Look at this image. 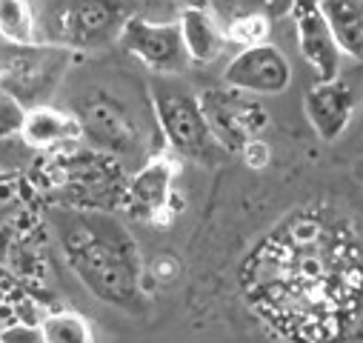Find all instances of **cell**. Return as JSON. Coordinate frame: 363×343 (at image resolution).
I'll list each match as a JSON object with an SVG mask.
<instances>
[{"label": "cell", "mask_w": 363, "mask_h": 343, "mask_svg": "<svg viewBox=\"0 0 363 343\" xmlns=\"http://www.w3.org/2000/svg\"><path fill=\"white\" fill-rule=\"evenodd\" d=\"M303 112H306V120L320 140H326V143L337 140L354 115L352 86L340 74L318 80L303 95Z\"/></svg>", "instance_id": "cell-11"}, {"label": "cell", "mask_w": 363, "mask_h": 343, "mask_svg": "<svg viewBox=\"0 0 363 343\" xmlns=\"http://www.w3.org/2000/svg\"><path fill=\"white\" fill-rule=\"evenodd\" d=\"M320 12L343 57H363V0H320Z\"/></svg>", "instance_id": "cell-14"}, {"label": "cell", "mask_w": 363, "mask_h": 343, "mask_svg": "<svg viewBox=\"0 0 363 343\" xmlns=\"http://www.w3.org/2000/svg\"><path fill=\"white\" fill-rule=\"evenodd\" d=\"M174 178H177V160L169 154H157L146 160L132 181L126 184V206L143 223H163L169 220L172 201H174Z\"/></svg>", "instance_id": "cell-9"}, {"label": "cell", "mask_w": 363, "mask_h": 343, "mask_svg": "<svg viewBox=\"0 0 363 343\" xmlns=\"http://www.w3.org/2000/svg\"><path fill=\"white\" fill-rule=\"evenodd\" d=\"M0 38L6 43H38L32 0H0Z\"/></svg>", "instance_id": "cell-15"}, {"label": "cell", "mask_w": 363, "mask_h": 343, "mask_svg": "<svg viewBox=\"0 0 363 343\" xmlns=\"http://www.w3.org/2000/svg\"><path fill=\"white\" fill-rule=\"evenodd\" d=\"M223 83L232 86V89L249 92L255 98L281 95L292 83V63L275 43H269V40L255 43V46L240 49L229 60L223 72Z\"/></svg>", "instance_id": "cell-8"}, {"label": "cell", "mask_w": 363, "mask_h": 343, "mask_svg": "<svg viewBox=\"0 0 363 343\" xmlns=\"http://www.w3.org/2000/svg\"><path fill=\"white\" fill-rule=\"evenodd\" d=\"M0 343H43L40 323H9L0 329Z\"/></svg>", "instance_id": "cell-20"}, {"label": "cell", "mask_w": 363, "mask_h": 343, "mask_svg": "<svg viewBox=\"0 0 363 343\" xmlns=\"http://www.w3.org/2000/svg\"><path fill=\"white\" fill-rule=\"evenodd\" d=\"M72 60V52L52 43H6V52L0 55V86L26 109L38 106L57 89Z\"/></svg>", "instance_id": "cell-4"}, {"label": "cell", "mask_w": 363, "mask_h": 343, "mask_svg": "<svg viewBox=\"0 0 363 343\" xmlns=\"http://www.w3.org/2000/svg\"><path fill=\"white\" fill-rule=\"evenodd\" d=\"M21 140L32 152H52V149H63L69 143L83 140V135H80L77 115L46 106V103H38V106L26 109Z\"/></svg>", "instance_id": "cell-13"}, {"label": "cell", "mask_w": 363, "mask_h": 343, "mask_svg": "<svg viewBox=\"0 0 363 343\" xmlns=\"http://www.w3.org/2000/svg\"><path fill=\"white\" fill-rule=\"evenodd\" d=\"M289 15L295 21L298 49L312 66L318 80L335 77L340 72V49L332 38V29L320 12V0H289Z\"/></svg>", "instance_id": "cell-10"}, {"label": "cell", "mask_w": 363, "mask_h": 343, "mask_svg": "<svg viewBox=\"0 0 363 343\" xmlns=\"http://www.w3.org/2000/svg\"><path fill=\"white\" fill-rule=\"evenodd\" d=\"M69 269L98 300L123 312L143 309V261L135 237L109 209H63L55 215Z\"/></svg>", "instance_id": "cell-1"}, {"label": "cell", "mask_w": 363, "mask_h": 343, "mask_svg": "<svg viewBox=\"0 0 363 343\" xmlns=\"http://www.w3.org/2000/svg\"><path fill=\"white\" fill-rule=\"evenodd\" d=\"M77 123L83 140L109 157H135L140 152V126L132 109L106 89L89 92L77 103Z\"/></svg>", "instance_id": "cell-5"}, {"label": "cell", "mask_w": 363, "mask_h": 343, "mask_svg": "<svg viewBox=\"0 0 363 343\" xmlns=\"http://www.w3.org/2000/svg\"><path fill=\"white\" fill-rule=\"evenodd\" d=\"M223 26H226L229 43L246 49V46H255V43H266L269 40L272 18L266 12H240V15L229 18Z\"/></svg>", "instance_id": "cell-17"}, {"label": "cell", "mask_w": 363, "mask_h": 343, "mask_svg": "<svg viewBox=\"0 0 363 343\" xmlns=\"http://www.w3.org/2000/svg\"><path fill=\"white\" fill-rule=\"evenodd\" d=\"M118 43L155 74H177L192 63L180 23H157L143 15H132Z\"/></svg>", "instance_id": "cell-7"}, {"label": "cell", "mask_w": 363, "mask_h": 343, "mask_svg": "<svg viewBox=\"0 0 363 343\" xmlns=\"http://www.w3.org/2000/svg\"><path fill=\"white\" fill-rule=\"evenodd\" d=\"M177 23H180V35H184V43H186L192 63L206 66L223 55L226 43H229L226 26L206 4H189L184 12H180Z\"/></svg>", "instance_id": "cell-12"}, {"label": "cell", "mask_w": 363, "mask_h": 343, "mask_svg": "<svg viewBox=\"0 0 363 343\" xmlns=\"http://www.w3.org/2000/svg\"><path fill=\"white\" fill-rule=\"evenodd\" d=\"M23 118H26V106L0 86V140H12L21 137L23 129Z\"/></svg>", "instance_id": "cell-18"}, {"label": "cell", "mask_w": 363, "mask_h": 343, "mask_svg": "<svg viewBox=\"0 0 363 343\" xmlns=\"http://www.w3.org/2000/svg\"><path fill=\"white\" fill-rule=\"evenodd\" d=\"M43 343H89L95 340V332L89 320L77 312H52L40 323Z\"/></svg>", "instance_id": "cell-16"}, {"label": "cell", "mask_w": 363, "mask_h": 343, "mask_svg": "<svg viewBox=\"0 0 363 343\" xmlns=\"http://www.w3.org/2000/svg\"><path fill=\"white\" fill-rule=\"evenodd\" d=\"M209 4V9L226 23L229 18H235V15H240V12H272L275 9V4L278 0H206ZM284 4L289 6V0H284Z\"/></svg>", "instance_id": "cell-19"}, {"label": "cell", "mask_w": 363, "mask_h": 343, "mask_svg": "<svg viewBox=\"0 0 363 343\" xmlns=\"http://www.w3.org/2000/svg\"><path fill=\"white\" fill-rule=\"evenodd\" d=\"M192 4H206V0H192Z\"/></svg>", "instance_id": "cell-22"}, {"label": "cell", "mask_w": 363, "mask_h": 343, "mask_svg": "<svg viewBox=\"0 0 363 343\" xmlns=\"http://www.w3.org/2000/svg\"><path fill=\"white\" fill-rule=\"evenodd\" d=\"M198 101L223 152L240 154L252 140H260L269 129V112L249 92L223 86V89H206L203 95H198Z\"/></svg>", "instance_id": "cell-6"}, {"label": "cell", "mask_w": 363, "mask_h": 343, "mask_svg": "<svg viewBox=\"0 0 363 343\" xmlns=\"http://www.w3.org/2000/svg\"><path fill=\"white\" fill-rule=\"evenodd\" d=\"M152 109L163 132V140L174 154L201 163L218 160L223 146L215 140L206 115L201 109V101L195 95L166 83H152Z\"/></svg>", "instance_id": "cell-3"}, {"label": "cell", "mask_w": 363, "mask_h": 343, "mask_svg": "<svg viewBox=\"0 0 363 343\" xmlns=\"http://www.w3.org/2000/svg\"><path fill=\"white\" fill-rule=\"evenodd\" d=\"M9 178H15V172H4V169H0V186H4Z\"/></svg>", "instance_id": "cell-21"}, {"label": "cell", "mask_w": 363, "mask_h": 343, "mask_svg": "<svg viewBox=\"0 0 363 343\" xmlns=\"http://www.w3.org/2000/svg\"><path fill=\"white\" fill-rule=\"evenodd\" d=\"M38 40L72 55L101 52L121 40L138 0H32Z\"/></svg>", "instance_id": "cell-2"}]
</instances>
